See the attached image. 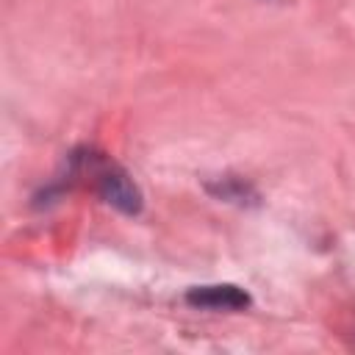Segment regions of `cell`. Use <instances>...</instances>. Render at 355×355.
<instances>
[{"mask_svg": "<svg viewBox=\"0 0 355 355\" xmlns=\"http://www.w3.org/2000/svg\"><path fill=\"white\" fill-rule=\"evenodd\" d=\"M100 191H103V197H105L111 205H116V208H122V211H128V214H136V211L141 208L139 189L128 180L125 172H119V169H114V166L100 172Z\"/></svg>", "mask_w": 355, "mask_h": 355, "instance_id": "1", "label": "cell"}, {"mask_svg": "<svg viewBox=\"0 0 355 355\" xmlns=\"http://www.w3.org/2000/svg\"><path fill=\"white\" fill-rule=\"evenodd\" d=\"M186 300L191 305H200V308H225V311H239L250 302V297L236 288V286H202V288H191L186 294Z\"/></svg>", "mask_w": 355, "mask_h": 355, "instance_id": "2", "label": "cell"}]
</instances>
